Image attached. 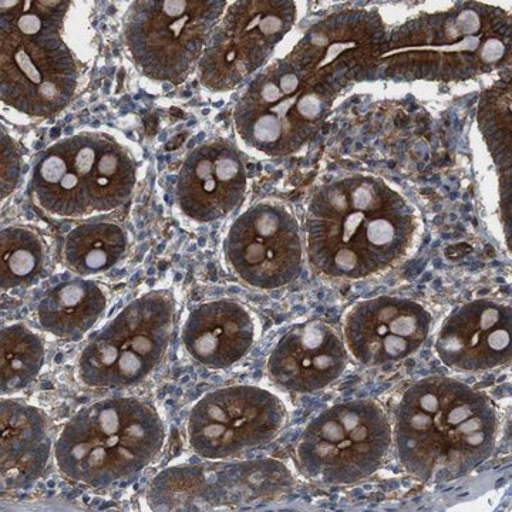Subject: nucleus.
<instances>
[{"label": "nucleus", "mask_w": 512, "mask_h": 512, "mask_svg": "<svg viewBox=\"0 0 512 512\" xmlns=\"http://www.w3.org/2000/svg\"><path fill=\"white\" fill-rule=\"evenodd\" d=\"M414 231L416 217L402 195L365 175L319 188L306 215L309 259L329 278L362 279L390 268Z\"/></svg>", "instance_id": "1"}, {"label": "nucleus", "mask_w": 512, "mask_h": 512, "mask_svg": "<svg viewBox=\"0 0 512 512\" xmlns=\"http://www.w3.org/2000/svg\"><path fill=\"white\" fill-rule=\"evenodd\" d=\"M498 427L497 410L485 394L448 377H427L397 406V456L423 483H448L493 456Z\"/></svg>", "instance_id": "2"}, {"label": "nucleus", "mask_w": 512, "mask_h": 512, "mask_svg": "<svg viewBox=\"0 0 512 512\" xmlns=\"http://www.w3.org/2000/svg\"><path fill=\"white\" fill-rule=\"evenodd\" d=\"M165 426L153 404L116 397L84 406L56 441L62 474L100 488L136 476L163 450Z\"/></svg>", "instance_id": "3"}, {"label": "nucleus", "mask_w": 512, "mask_h": 512, "mask_svg": "<svg viewBox=\"0 0 512 512\" xmlns=\"http://www.w3.org/2000/svg\"><path fill=\"white\" fill-rule=\"evenodd\" d=\"M343 77L319 72L291 56L256 76L235 109V124L248 146L286 156L305 146L322 126Z\"/></svg>", "instance_id": "4"}, {"label": "nucleus", "mask_w": 512, "mask_h": 512, "mask_svg": "<svg viewBox=\"0 0 512 512\" xmlns=\"http://www.w3.org/2000/svg\"><path fill=\"white\" fill-rule=\"evenodd\" d=\"M510 20L488 6H461L444 15L414 20L392 37L383 57L397 59L402 73L423 79H464L487 72L507 56Z\"/></svg>", "instance_id": "5"}, {"label": "nucleus", "mask_w": 512, "mask_h": 512, "mask_svg": "<svg viewBox=\"0 0 512 512\" xmlns=\"http://www.w3.org/2000/svg\"><path fill=\"white\" fill-rule=\"evenodd\" d=\"M221 0H138L128 9L124 39L131 59L148 79L181 84L200 64Z\"/></svg>", "instance_id": "6"}, {"label": "nucleus", "mask_w": 512, "mask_h": 512, "mask_svg": "<svg viewBox=\"0 0 512 512\" xmlns=\"http://www.w3.org/2000/svg\"><path fill=\"white\" fill-rule=\"evenodd\" d=\"M175 302L168 291H151L127 305L80 353V380L100 389H127L163 362L173 336Z\"/></svg>", "instance_id": "7"}, {"label": "nucleus", "mask_w": 512, "mask_h": 512, "mask_svg": "<svg viewBox=\"0 0 512 512\" xmlns=\"http://www.w3.org/2000/svg\"><path fill=\"white\" fill-rule=\"evenodd\" d=\"M392 446V427L382 407L357 400L330 407L303 431L298 461L320 483L355 484L382 467Z\"/></svg>", "instance_id": "8"}, {"label": "nucleus", "mask_w": 512, "mask_h": 512, "mask_svg": "<svg viewBox=\"0 0 512 512\" xmlns=\"http://www.w3.org/2000/svg\"><path fill=\"white\" fill-rule=\"evenodd\" d=\"M296 19L289 0H254L229 6L212 30L200 64L201 83L214 92L238 86L264 66Z\"/></svg>", "instance_id": "9"}, {"label": "nucleus", "mask_w": 512, "mask_h": 512, "mask_svg": "<svg viewBox=\"0 0 512 512\" xmlns=\"http://www.w3.org/2000/svg\"><path fill=\"white\" fill-rule=\"evenodd\" d=\"M282 400L255 386H231L205 394L192 407L187 434L200 457L224 460L264 446L284 427Z\"/></svg>", "instance_id": "10"}, {"label": "nucleus", "mask_w": 512, "mask_h": 512, "mask_svg": "<svg viewBox=\"0 0 512 512\" xmlns=\"http://www.w3.org/2000/svg\"><path fill=\"white\" fill-rule=\"evenodd\" d=\"M0 94L6 106L32 117L66 109L77 86V66L62 36L30 39L0 32Z\"/></svg>", "instance_id": "11"}, {"label": "nucleus", "mask_w": 512, "mask_h": 512, "mask_svg": "<svg viewBox=\"0 0 512 512\" xmlns=\"http://www.w3.org/2000/svg\"><path fill=\"white\" fill-rule=\"evenodd\" d=\"M224 248L235 274L254 288H282L302 271L301 228L276 202H259L245 211L229 229Z\"/></svg>", "instance_id": "12"}, {"label": "nucleus", "mask_w": 512, "mask_h": 512, "mask_svg": "<svg viewBox=\"0 0 512 512\" xmlns=\"http://www.w3.org/2000/svg\"><path fill=\"white\" fill-rule=\"evenodd\" d=\"M430 328V313L419 303L382 296L352 309L346 319L345 338L360 363L383 366L417 352Z\"/></svg>", "instance_id": "13"}, {"label": "nucleus", "mask_w": 512, "mask_h": 512, "mask_svg": "<svg viewBox=\"0 0 512 512\" xmlns=\"http://www.w3.org/2000/svg\"><path fill=\"white\" fill-rule=\"evenodd\" d=\"M245 192L247 173L241 153L222 138L192 150L178 174V205L197 222L227 217L244 201Z\"/></svg>", "instance_id": "14"}, {"label": "nucleus", "mask_w": 512, "mask_h": 512, "mask_svg": "<svg viewBox=\"0 0 512 512\" xmlns=\"http://www.w3.org/2000/svg\"><path fill=\"white\" fill-rule=\"evenodd\" d=\"M441 362L457 372H484L510 362L511 311L501 303L476 301L447 319L437 338Z\"/></svg>", "instance_id": "15"}, {"label": "nucleus", "mask_w": 512, "mask_h": 512, "mask_svg": "<svg viewBox=\"0 0 512 512\" xmlns=\"http://www.w3.org/2000/svg\"><path fill=\"white\" fill-rule=\"evenodd\" d=\"M348 363L345 343L323 322L293 326L268 360L269 377L293 393H313L339 379Z\"/></svg>", "instance_id": "16"}, {"label": "nucleus", "mask_w": 512, "mask_h": 512, "mask_svg": "<svg viewBox=\"0 0 512 512\" xmlns=\"http://www.w3.org/2000/svg\"><path fill=\"white\" fill-rule=\"evenodd\" d=\"M63 143L86 190L90 211H113L130 200L137 173L126 148L101 133L79 134Z\"/></svg>", "instance_id": "17"}, {"label": "nucleus", "mask_w": 512, "mask_h": 512, "mask_svg": "<svg viewBox=\"0 0 512 512\" xmlns=\"http://www.w3.org/2000/svg\"><path fill=\"white\" fill-rule=\"evenodd\" d=\"M251 313L235 301L204 303L191 312L183 329L188 355L210 369H228L244 359L254 345Z\"/></svg>", "instance_id": "18"}, {"label": "nucleus", "mask_w": 512, "mask_h": 512, "mask_svg": "<svg viewBox=\"0 0 512 512\" xmlns=\"http://www.w3.org/2000/svg\"><path fill=\"white\" fill-rule=\"evenodd\" d=\"M2 431V490H25L36 483L49 464L52 440L49 419L42 410L18 400L0 404Z\"/></svg>", "instance_id": "19"}, {"label": "nucleus", "mask_w": 512, "mask_h": 512, "mask_svg": "<svg viewBox=\"0 0 512 512\" xmlns=\"http://www.w3.org/2000/svg\"><path fill=\"white\" fill-rule=\"evenodd\" d=\"M107 298L96 282L74 279L50 289L37 309L40 326L56 338L80 340L106 311Z\"/></svg>", "instance_id": "20"}, {"label": "nucleus", "mask_w": 512, "mask_h": 512, "mask_svg": "<svg viewBox=\"0 0 512 512\" xmlns=\"http://www.w3.org/2000/svg\"><path fill=\"white\" fill-rule=\"evenodd\" d=\"M32 191L37 204L50 214L83 217L92 212L63 140L40 156L33 170Z\"/></svg>", "instance_id": "21"}, {"label": "nucleus", "mask_w": 512, "mask_h": 512, "mask_svg": "<svg viewBox=\"0 0 512 512\" xmlns=\"http://www.w3.org/2000/svg\"><path fill=\"white\" fill-rule=\"evenodd\" d=\"M127 234L114 222H87L67 235L64 261L82 276L103 274L119 264L126 255Z\"/></svg>", "instance_id": "22"}, {"label": "nucleus", "mask_w": 512, "mask_h": 512, "mask_svg": "<svg viewBox=\"0 0 512 512\" xmlns=\"http://www.w3.org/2000/svg\"><path fill=\"white\" fill-rule=\"evenodd\" d=\"M45 346L25 325H12L0 336L2 392L16 393L28 387L42 370Z\"/></svg>", "instance_id": "23"}, {"label": "nucleus", "mask_w": 512, "mask_h": 512, "mask_svg": "<svg viewBox=\"0 0 512 512\" xmlns=\"http://www.w3.org/2000/svg\"><path fill=\"white\" fill-rule=\"evenodd\" d=\"M45 261L42 239L32 229L9 227L0 234V286L3 291L33 284Z\"/></svg>", "instance_id": "24"}, {"label": "nucleus", "mask_w": 512, "mask_h": 512, "mask_svg": "<svg viewBox=\"0 0 512 512\" xmlns=\"http://www.w3.org/2000/svg\"><path fill=\"white\" fill-rule=\"evenodd\" d=\"M2 30L16 35L40 39L62 36L64 16L70 2H45V0H15L0 3Z\"/></svg>", "instance_id": "25"}, {"label": "nucleus", "mask_w": 512, "mask_h": 512, "mask_svg": "<svg viewBox=\"0 0 512 512\" xmlns=\"http://www.w3.org/2000/svg\"><path fill=\"white\" fill-rule=\"evenodd\" d=\"M20 177L18 148L15 141L2 133V198L15 190Z\"/></svg>", "instance_id": "26"}]
</instances>
